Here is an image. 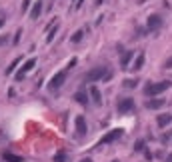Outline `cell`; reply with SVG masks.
Instances as JSON below:
<instances>
[{
	"instance_id": "cell-1",
	"label": "cell",
	"mask_w": 172,
	"mask_h": 162,
	"mask_svg": "<svg viewBox=\"0 0 172 162\" xmlns=\"http://www.w3.org/2000/svg\"><path fill=\"white\" fill-rule=\"evenodd\" d=\"M106 78H110V70L106 66H96L84 74V82H90V84L98 80H106Z\"/></svg>"
},
{
	"instance_id": "cell-2",
	"label": "cell",
	"mask_w": 172,
	"mask_h": 162,
	"mask_svg": "<svg viewBox=\"0 0 172 162\" xmlns=\"http://www.w3.org/2000/svg\"><path fill=\"white\" fill-rule=\"evenodd\" d=\"M172 82L168 80H162V82H156V84H148L146 88H144V94L146 96H158V94H162V92H166L168 88H170Z\"/></svg>"
},
{
	"instance_id": "cell-3",
	"label": "cell",
	"mask_w": 172,
	"mask_h": 162,
	"mask_svg": "<svg viewBox=\"0 0 172 162\" xmlns=\"http://www.w3.org/2000/svg\"><path fill=\"white\" fill-rule=\"evenodd\" d=\"M66 72H68V70L56 72V74L50 78V82H48V88H50V90H58V88L64 84V80H66Z\"/></svg>"
},
{
	"instance_id": "cell-4",
	"label": "cell",
	"mask_w": 172,
	"mask_h": 162,
	"mask_svg": "<svg viewBox=\"0 0 172 162\" xmlns=\"http://www.w3.org/2000/svg\"><path fill=\"white\" fill-rule=\"evenodd\" d=\"M34 66H36V58H28V60H26V62L22 64V68H20L18 72H16V80H22V78L26 76V74H28V72L32 70Z\"/></svg>"
},
{
	"instance_id": "cell-5",
	"label": "cell",
	"mask_w": 172,
	"mask_h": 162,
	"mask_svg": "<svg viewBox=\"0 0 172 162\" xmlns=\"http://www.w3.org/2000/svg\"><path fill=\"white\" fill-rule=\"evenodd\" d=\"M116 110H118L120 114L132 112V110H134V100H132V98H122V100H118V104H116Z\"/></svg>"
},
{
	"instance_id": "cell-6",
	"label": "cell",
	"mask_w": 172,
	"mask_h": 162,
	"mask_svg": "<svg viewBox=\"0 0 172 162\" xmlns=\"http://www.w3.org/2000/svg\"><path fill=\"white\" fill-rule=\"evenodd\" d=\"M120 136H122V130L116 128V130H110V132H106L104 136H102L100 144H110V142H114V140H118Z\"/></svg>"
},
{
	"instance_id": "cell-7",
	"label": "cell",
	"mask_w": 172,
	"mask_h": 162,
	"mask_svg": "<svg viewBox=\"0 0 172 162\" xmlns=\"http://www.w3.org/2000/svg\"><path fill=\"white\" fill-rule=\"evenodd\" d=\"M74 126H76V134H78V136H84V134L88 132L84 116H76V118H74Z\"/></svg>"
},
{
	"instance_id": "cell-8",
	"label": "cell",
	"mask_w": 172,
	"mask_h": 162,
	"mask_svg": "<svg viewBox=\"0 0 172 162\" xmlns=\"http://www.w3.org/2000/svg\"><path fill=\"white\" fill-rule=\"evenodd\" d=\"M162 26V18L158 14H152V16H148V30H158Z\"/></svg>"
},
{
	"instance_id": "cell-9",
	"label": "cell",
	"mask_w": 172,
	"mask_h": 162,
	"mask_svg": "<svg viewBox=\"0 0 172 162\" xmlns=\"http://www.w3.org/2000/svg\"><path fill=\"white\" fill-rule=\"evenodd\" d=\"M134 58V52L132 50H128V52L122 54V58H120V66L124 68V70H130V60Z\"/></svg>"
},
{
	"instance_id": "cell-10",
	"label": "cell",
	"mask_w": 172,
	"mask_h": 162,
	"mask_svg": "<svg viewBox=\"0 0 172 162\" xmlns=\"http://www.w3.org/2000/svg\"><path fill=\"white\" fill-rule=\"evenodd\" d=\"M164 104H166V100H162V98H154V100L146 102V108L148 110H158V108H162Z\"/></svg>"
},
{
	"instance_id": "cell-11",
	"label": "cell",
	"mask_w": 172,
	"mask_h": 162,
	"mask_svg": "<svg viewBox=\"0 0 172 162\" xmlns=\"http://www.w3.org/2000/svg\"><path fill=\"white\" fill-rule=\"evenodd\" d=\"M156 124L160 126V128H164V126L172 124V114H168V112H166V114H160V116L156 118Z\"/></svg>"
},
{
	"instance_id": "cell-12",
	"label": "cell",
	"mask_w": 172,
	"mask_h": 162,
	"mask_svg": "<svg viewBox=\"0 0 172 162\" xmlns=\"http://www.w3.org/2000/svg\"><path fill=\"white\" fill-rule=\"evenodd\" d=\"M90 98H92L94 104H102V94H100V90H98L96 86H90Z\"/></svg>"
},
{
	"instance_id": "cell-13",
	"label": "cell",
	"mask_w": 172,
	"mask_h": 162,
	"mask_svg": "<svg viewBox=\"0 0 172 162\" xmlns=\"http://www.w3.org/2000/svg\"><path fill=\"white\" fill-rule=\"evenodd\" d=\"M142 66H144V52H140L138 56H136V60H134V64L130 66V70L138 72V70H142Z\"/></svg>"
},
{
	"instance_id": "cell-14",
	"label": "cell",
	"mask_w": 172,
	"mask_h": 162,
	"mask_svg": "<svg viewBox=\"0 0 172 162\" xmlns=\"http://www.w3.org/2000/svg\"><path fill=\"white\" fill-rule=\"evenodd\" d=\"M42 14V2H36V4L32 6V12H30V18L32 20H36L38 16Z\"/></svg>"
},
{
	"instance_id": "cell-15",
	"label": "cell",
	"mask_w": 172,
	"mask_h": 162,
	"mask_svg": "<svg viewBox=\"0 0 172 162\" xmlns=\"http://www.w3.org/2000/svg\"><path fill=\"white\" fill-rule=\"evenodd\" d=\"M84 34H86V30H84V28L76 30V32H74V34H72V36H70V42H74V44H76V42H80Z\"/></svg>"
},
{
	"instance_id": "cell-16",
	"label": "cell",
	"mask_w": 172,
	"mask_h": 162,
	"mask_svg": "<svg viewBox=\"0 0 172 162\" xmlns=\"http://www.w3.org/2000/svg\"><path fill=\"white\" fill-rule=\"evenodd\" d=\"M4 160H6V162H22V156H18V154H12V152H4Z\"/></svg>"
},
{
	"instance_id": "cell-17",
	"label": "cell",
	"mask_w": 172,
	"mask_h": 162,
	"mask_svg": "<svg viewBox=\"0 0 172 162\" xmlns=\"http://www.w3.org/2000/svg\"><path fill=\"white\" fill-rule=\"evenodd\" d=\"M74 100H76L78 104H86V102H88V96H86L84 92H76V94H74Z\"/></svg>"
},
{
	"instance_id": "cell-18",
	"label": "cell",
	"mask_w": 172,
	"mask_h": 162,
	"mask_svg": "<svg viewBox=\"0 0 172 162\" xmlns=\"http://www.w3.org/2000/svg\"><path fill=\"white\" fill-rule=\"evenodd\" d=\"M20 62H22V58H16V60H12V64H10L8 68H6V74H12V72L16 70V66H18Z\"/></svg>"
},
{
	"instance_id": "cell-19",
	"label": "cell",
	"mask_w": 172,
	"mask_h": 162,
	"mask_svg": "<svg viewBox=\"0 0 172 162\" xmlns=\"http://www.w3.org/2000/svg\"><path fill=\"white\" fill-rule=\"evenodd\" d=\"M54 162H66V156H64L62 152H58L56 156H54Z\"/></svg>"
},
{
	"instance_id": "cell-20",
	"label": "cell",
	"mask_w": 172,
	"mask_h": 162,
	"mask_svg": "<svg viewBox=\"0 0 172 162\" xmlns=\"http://www.w3.org/2000/svg\"><path fill=\"white\" fill-rule=\"evenodd\" d=\"M136 84H138V82H136V80H130V78H128V80H124V86H126V88H134Z\"/></svg>"
},
{
	"instance_id": "cell-21",
	"label": "cell",
	"mask_w": 172,
	"mask_h": 162,
	"mask_svg": "<svg viewBox=\"0 0 172 162\" xmlns=\"http://www.w3.org/2000/svg\"><path fill=\"white\" fill-rule=\"evenodd\" d=\"M30 2H32V0H24V2H22V8H20V10H22V12H26V10L30 8Z\"/></svg>"
},
{
	"instance_id": "cell-22",
	"label": "cell",
	"mask_w": 172,
	"mask_h": 162,
	"mask_svg": "<svg viewBox=\"0 0 172 162\" xmlns=\"http://www.w3.org/2000/svg\"><path fill=\"white\" fill-rule=\"evenodd\" d=\"M20 36H22V30H16V36H14V40H12V42H14V44H18V40H20Z\"/></svg>"
},
{
	"instance_id": "cell-23",
	"label": "cell",
	"mask_w": 172,
	"mask_h": 162,
	"mask_svg": "<svg viewBox=\"0 0 172 162\" xmlns=\"http://www.w3.org/2000/svg\"><path fill=\"white\" fill-rule=\"evenodd\" d=\"M56 30H58V26H54V30H50V34H48V42H52V38H54V32H56Z\"/></svg>"
},
{
	"instance_id": "cell-24",
	"label": "cell",
	"mask_w": 172,
	"mask_h": 162,
	"mask_svg": "<svg viewBox=\"0 0 172 162\" xmlns=\"http://www.w3.org/2000/svg\"><path fill=\"white\" fill-rule=\"evenodd\" d=\"M6 42H8V36H6V34H2V36H0V46H4Z\"/></svg>"
},
{
	"instance_id": "cell-25",
	"label": "cell",
	"mask_w": 172,
	"mask_h": 162,
	"mask_svg": "<svg viewBox=\"0 0 172 162\" xmlns=\"http://www.w3.org/2000/svg\"><path fill=\"white\" fill-rule=\"evenodd\" d=\"M144 148V140H138V142H136V148H134V150H142Z\"/></svg>"
},
{
	"instance_id": "cell-26",
	"label": "cell",
	"mask_w": 172,
	"mask_h": 162,
	"mask_svg": "<svg viewBox=\"0 0 172 162\" xmlns=\"http://www.w3.org/2000/svg\"><path fill=\"white\" fill-rule=\"evenodd\" d=\"M4 24H6V18H4V14H0V28H2Z\"/></svg>"
},
{
	"instance_id": "cell-27",
	"label": "cell",
	"mask_w": 172,
	"mask_h": 162,
	"mask_svg": "<svg viewBox=\"0 0 172 162\" xmlns=\"http://www.w3.org/2000/svg\"><path fill=\"white\" fill-rule=\"evenodd\" d=\"M166 162H172V154H168V156H166Z\"/></svg>"
},
{
	"instance_id": "cell-28",
	"label": "cell",
	"mask_w": 172,
	"mask_h": 162,
	"mask_svg": "<svg viewBox=\"0 0 172 162\" xmlns=\"http://www.w3.org/2000/svg\"><path fill=\"white\" fill-rule=\"evenodd\" d=\"M80 162H92V160H90V158H82Z\"/></svg>"
},
{
	"instance_id": "cell-29",
	"label": "cell",
	"mask_w": 172,
	"mask_h": 162,
	"mask_svg": "<svg viewBox=\"0 0 172 162\" xmlns=\"http://www.w3.org/2000/svg\"><path fill=\"white\" fill-rule=\"evenodd\" d=\"M112 162H118V160H112Z\"/></svg>"
}]
</instances>
